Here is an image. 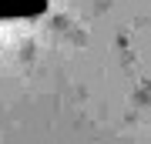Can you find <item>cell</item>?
I'll return each instance as SVG.
<instances>
[{
    "label": "cell",
    "instance_id": "obj_1",
    "mask_svg": "<svg viewBox=\"0 0 151 144\" xmlns=\"http://www.w3.org/2000/svg\"><path fill=\"white\" fill-rule=\"evenodd\" d=\"M47 10V0H0V20H30Z\"/></svg>",
    "mask_w": 151,
    "mask_h": 144
}]
</instances>
